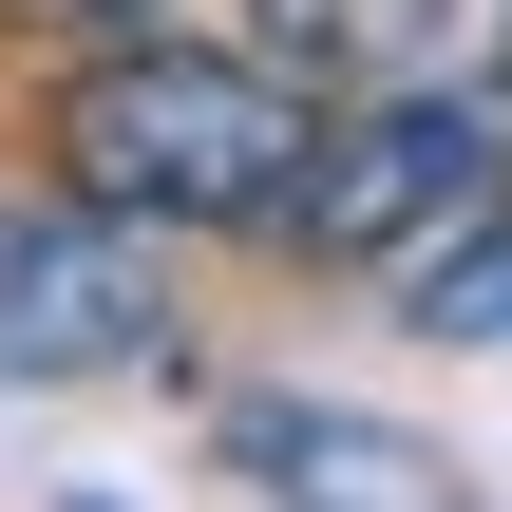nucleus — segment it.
Returning a JSON list of instances; mask_svg holds the SVG:
<instances>
[{"label": "nucleus", "mask_w": 512, "mask_h": 512, "mask_svg": "<svg viewBox=\"0 0 512 512\" xmlns=\"http://www.w3.org/2000/svg\"><path fill=\"white\" fill-rule=\"evenodd\" d=\"M152 342H171V285H152V228L133 209H95V190L0 209V399L133 380Z\"/></svg>", "instance_id": "obj_3"}, {"label": "nucleus", "mask_w": 512, "mask_h": 512, "mask_svg": "<svg viewBox=\"0 0 512 512\" xmlns=\"http://www.w3.org/2000/svg\"><path fill=\"white\" fill-rule=\"evenodd\" d=\"M304 171H323V114L266 38H114L95 76H57V190L133 228H285Z\"/></svg>", "instance_id": "obj_1"}, {"label": "nucleus", "mask_w": 512, "mask_h": 512, "mask_svg": "<svg viewBox=\"0 0 512 512\" xmlns=\"http://www.w3.org/2000/svg\"><path fill=\"white\" fill-rule=\"evenodd\" d=\"M456 19H475V0H247V38H266L285 76H361V95H380V76H437Z\"/></svg>", "instance_id": "obj_5"}, {"label": "nucleus", "mask_w": 512, "mask_h": 512, "mask_svg": "<svg viewBox=\"0 0 512 512\" xmlns=\"http://www.w3.org/2000/svg\"><path fill=\"white\" fill-rule=\"evenodd\" d=\"M228 475L266 512H475V475L418 418H361V399H228Z\"/></svg>", "instance_id": "obj_4"}, {"label": "nucleus", "mask_w": 512, "mask_h": 512, "mask_svg": "<svg viewBox=\"0 0 512 512\" xmlns=\"http://www.w3.org/2000/svg\"><path fill=\"white\" fill-rule=\"evenodd\" d=\"M494 190H512V76H456V57H437V76H380V95L323 133V171H304L285 228H304L323 266H418V247H437L456 209H494Z\"/></svg>", "instance_id": "obj_2"}, {"label": "nucleus", "mask_w": 512, "mask_h": 512, "mask_svg": "<svg viewBox=\"0 0 512 512\" xmlns=\"http://www.w3.org/2000/svg\"><path fill=\"white\" fill-rule=\"evenodd\" d=\"M380 285H399L418 342H512V190H494V209H456V228H437L418 266H380Z\"/></svg>", "instance_id": "obj_6"}]
</instances>
